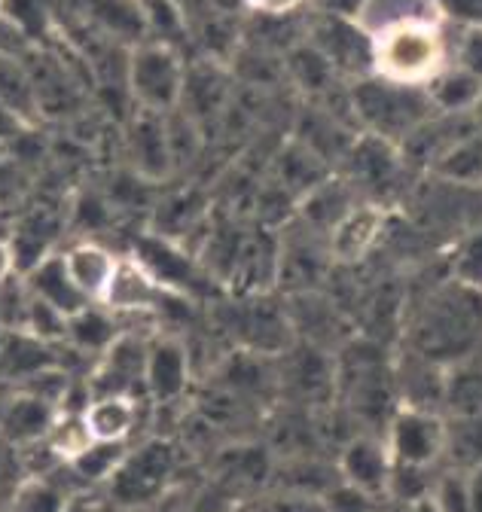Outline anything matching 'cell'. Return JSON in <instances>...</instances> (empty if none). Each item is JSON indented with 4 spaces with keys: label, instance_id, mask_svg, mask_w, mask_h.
<instances>
[{
    "label": "cell",
    "instance_id": "cell-9",
    "mask_svg": "<svg viewBox=\"0 0 482 512\" xmlns=\"http://www.w3.org/2000/svg\"><path fill=\"white\" fill-rule=\"evenodd\" d=\"M406 168L409 165L400 156V150L388 141L373 138V135L357 138L345 156L348 186L354 192H360V196H370L367 202H373V205H379V196L397 189Z\"/></svg>",
    "mask_w": 482,
    "mask_h": 512
},
{
    "label": "cell",
    "instance_id": "cell-42",
    "mask_svg": "<svg viewBox=\"0 0 482 512\" xmlns=\"http://www.w3.org/2000/svg\"><path fill=\"white\" fill-rule=\"evenodd\" d=\"M470 485V512H482V464L467 473Z\"/></svg>",
    "mask_w": 482,
    "mask_h": 512
},
{
    "label": "cell",
    "instance_id": "cell-26",
    "mask_svg": "<svg viewBox=\"0 0 482 512\" xmlns=\"http://www.w3.org/2000/svg\"><path fill=\"white\" fill-rule=\"evenodd\" d=\"M428 95L437 113L467 116L482 104V83L473 80L467 71L455 68V64H449V68L428 86Z\"/></svg>",
    "mask_w": 482,
    "mask_h": 512
},
{
    "label": "cell",
    "instance_id": "cell-41",
    "mask_svg": "<svg viewBox=\"0 0 482 512\" xmlns=\"http://www.w3.org/2000/svg\"><path fill=\"white\" fill-rule=\"evenodd\" d=\"M367 0H318L321 13H333V16H345V19H357V13L364 10Z\"/></svg>",
    "mask_w": 482,
    "mask_h": 512
},
{
    "label": "cell",
    "instance_id": "cell-4",
    "mask_svg": "<svg viewBox=\"0 0 482 512\" xmlns=\"http://www.w3.org/2000/svg\"><path fill=\"white\" fill-rule=\"evenodd\" d=\"M187 68L177 49L165 40H147L126 55V92L138 110L174 113L184 101Z\"/></svg>",
    "mask_w": 482,
    "mask_h": 512
},
{
    "label": "cell",
    "instance_id": "cell-28",
    "mask_svg": "<svg viewBox=\"0 0 482 512\" xmlns=\"http://www.w3.org/2000/svg\"><path fill=\"white\" fill-rule=\"evenodd\" d=\"M287 71L299 86L312 95H324L327 89H333V83H339V74L330 68V61L309 40L296 43L287 52Z\"/></svg>",
    "mask_w": 482,
    "mask_h": 512
},
{
    "label": "cell",
    "instance_id": "cell-14",
    "mask_svg": "<svg viewBox=\"0 0 482 512\" xmlns=\"http://www.w3.org/2000/svg\"><path fill=\"white\" fill-rule=\"evenodd\" d=\"M135 256L147 266V272L174 296H196L199 287L208 284L205 269L196 266L190 256L165 235H153V238L138 241Z\"/></svg>",
    "mask_w": 482,
    "mask_h": 512
},
{
    "label": "cell",
    "instance_id": "cell-23",
    "mask_svg": "<svg viewBox=\"0 0 482 512\" xmlns=\"http://www.w3.org/2000/svg\"><path fill=\"white\" fill-rule=\"evenodd\" d=\"M119 333H123L119 317L110 308H104L101 302H92V305H86L83 311H77L68 320V339H65V345L98 360L119 339Z\"/></svg>",
    "mask_w": 482,
    "mask_h": 512
},
{
    "label": "cell",
    "instance_id": "cell-33",
    "mask_svg": "<svg viewBox=\"0 0 482 512\" xmlns=\"http://www.w3.org/2000/svg\"><path fill=\"white\" fill-rule=\"evenodd\" d=\"M71 500L55 491L46 482H28L25 488H19V494L10 500L7 512H65Z\"/></svg>",
    "mask_w": 482,
    "mask_h": 512
},
{
    "label": "cell",
    "instance_id": "cell-13",
    "mask_svg": "<svg viewBox=\"0 0 482 512\" xmlns=\"http://www.w3.org/2000/svg\"><path fill=\"white\" fill-rule=\"evenodd\" d=\"M193 378V360L184 342L177 339H150L144 397L153 406H171L187 394Z\"/></svg>",
    "mask_w": 482,
    "mask_h": 512
},
{
    "label": "cell",
    "instance_id": "cell-31",
    "mask_svg": "<svg viewBox=\"0 0 482 512\" xmlns=\"http://www.w3.org/2000/svg\"><path fill=\"white\" fill-rule=\"evenodd\" d=\"M126 452H129V445L89 442L74 461H68V467H71L80 479H86V482H107V479L116 473V467L123 464Z\"/></svg>",
    "mask_w": 482,
    "mask_h": 512
},
{
    "label": "cell",
    "instance_id": "cell-34",
    "mask_svg": "<svg viewBox=\"0 0 482 512\" xmlns=\"http://www.w3.org/2000/svg\"><path fill=\"white\" fill-rule=\"evenodd\" d=\"M251 512H330V503L318 494H303V491H272L254 503Z\"/></svg>",
    "mask_w": 482,
    "mask_h": 512
},
{
    "label": "cell",
    "instance_id": "cell-12",
    "mask_svg": "<svg viewBox=\"0 0 482 512\" xmlns=\"http://www.w3.org/2000/svg\"><path fill=\"white\" fill-rule=\"evenodd\" d=\"M339 479L345 482L348 491L364 494V497H388L391 485V452L388 442L379 436H354L339 455Z\"/></svg>",
    "mask_w": 482,
    "mask_h": 512
},
{
    "label": "cell",
    "instance_id": "cell-20",
    "mask_svg": "<svg viewBox=\"0 0 482 512\" xmlns=\"http://www.w3.org/2000/svg\"><path fill=\"white\" fill-rule=\"evenodd\" d=\"M62 260L68 266L74 284L80 287V293L89 302H101L104 293H107V287H110V281H113L119 253H113L98 238H77L71 247L62 250Z\"/></svg>",
    "mask_w": 482,
    "mask_h": 512
},
{
    "label": "cell",
    "instance_id": "cell-6",
    "mask_svg": "<svg viewBox=\"0 0 482 512\" xmlns=\"http://www.w3.org/2000/svg\"><path fill=\"white\" fill-rule=\"evenodd\" d=\"M385 442H388V452H391L394 464L428 470L446 455L449 427L431 409L406 406L397 415H391V421L385 427Z\"/></svg>",
    "mask_w": 482,
    "mask_h": 512
},
{
    "label": "cell",
    "instance_id": "cell-32",
    "mask_svg": "<svg viewBox=\"0 0 482 512\" xmlns=\"http://www.w3.org/2000/svg\"><path fill=\"white\" fill-rule=\"evenodd\" d=\"M452 281L482 293V226L470 229L449 256Z\"/></svg>",
    "mask_w": 482,
    "mask_h": 512
},
{
    "label": "cell",
    "instance_id": "cell-29",
    "mask_svg": "<svg viewBox=\"0 0 482 512\" xmlns=\"http://www.w3.org/2000/svg\"><path fill=\"white\" fill-rule=\"evenodd\" d=\"M4 16L31 46L34 43H46L55 34V7L52 0H7Z\"/></svg>",
    "mask_w": 482,
    "mask_h": 512
},
{
    "label": "cell",
    "instance_id": "cell-1",
    "mask_svg": "<svg viewBox=\"0 0 482 512\" xmlns=\"http://www.w3.org/2000/svg\"><path fill=\"white\" fill-rule=\"evenodd\" d=\"M409 348L440 369L470 360L482 339V293L449 281L409 314Z\"/></svg>",
    "mask_w": 482,
    "mask_h": 512
},
{
    "label": "cell",
    "instance_id": "cell-5",
    "mask_svg": "<svg viewBox=\"0 0 482 512\" xmlns=\"http://www.w3.org/2000/svg\"><path fill=\"white\" fill-rule=\"evenodd\" d=\"M174 467H177V458H174L171 442L147 439L141 445H129L123 464L116 467V473L104 485L113 503L126 509H138L165 494L174 476Z\"/></svg>",
    "mask_w": 482,
    "mask_h": 512
},
{
    "label": "cell",
    "instance_id": "cell-35",
    "mask_svg": "<svg viewBox=\"0 0 482 512\" xmlns=\"http://www.w3.org/2000/svg\"><path fill=\"white\" fill-rule=\"evenodd\" d=\"M431 500L437 503L440 512H470V485H467V473H443L434 488H431Z\"/></svg>",
    "mask_w": 482,
    "mask_h": 512
},
{
    "label": "cell",
    "instance_id": "cell-17",
    "mask_svg": "<svg viewBox=\"0 0 482 512\" xmlns=\"http://www.w3.org/2000/svg\"><path fill=\"white\" fill-rule=\"evenodd\" d=\"M22 281H25V287H28L31 296L55 305L58 311H65L68 317H74L77 311H83L86 305H92L80 293V287L74 284V278H71V272H68V266L62 260V250H52V253L40 256L37 263H31L22 272Z\"/></svg>",
    "mask_w": 482,
    "mask_h": 512
},
{
    "label": "cell",
    "instance_id": "cell-21",
    "mask_svg": "<svg viewBox=\"0 0 482 512\" xmlns=\"http://www.w3.org/2000/svg\"><path fill=\"white\" fill-rule=\"evenodd\" d=\"M452 421L473 424L482 421V366L461 360L443 369V403Z\"/></svg>",
    "mask_w": 482,
    "mask_h": 512
},
{
    "label": "cell",
    "instance_id": "cell-15",
    "mask_svg": "<svg viewBox=\"0 0 482 512\" xmlns=\"http://www.w3.org/2000/svg\"><path fill=\"white\" fill-rule=\"evenodd\" d=\"M129 156L135 165V174L147 180H162L174 168V150H171V135H168V113H150L138 110L135 119L129 122Z\"/></svg>",
    "mask_w": 482,
    "mask_h": 512
},
{
    "label": "cell",
    "instance_id": "cell-19",
    "mask_svg": "<svg viewBox=\"0 0 482 512\" xmlns=\"http://www.w3.org/2000/svg\"><path fill=\"white\" fill-rule=\"evenodd\" d=\"M83 421L92 442L129 445L141 421V400L126 394H95L83 409Z\"/></svg>",
    "mask_w": 482,
    "mask_h": 512
},
{
    "label": "cell",
    "instance_id": "cell-27",
    "mask_svg": "<svg viewBox=\"0 0 482 512\" xmlns=\"http://www.w3.org/2000/svg\"><path fill=\"white\" fill-rule=\"evenodd\" d=\"M431 171L446 183L482 189V132H473L449 147Z\"/></svg>",
    "mask_w": 482,
    "mask_h": 512
},
{
    "label": "cell",
    "instance_id": "cell-44",
    "mask_svg": "<svg viewBox=\"0 0 482 512\" xmlns=\"http://www.w3.org/2000/svg\"><path fill=\"white\" fill-rule=\"evenodd\" d=\"M4 4H7V0H0V10H4Z\"/></svg>",
    "mask_w": 482,
    "mask_h": 512
},
{
    "label": "cell",
    "instance_id": "cell-10",
    "mask_svg": "<svg viewBox=\"0 0 482 512\" xmlns=\"http://www.w3.org/2000/svg\"><path fill=\"white\" fill-rule=\"evenodd\" d=\"M171 299H180L174 293H168L150 272L147 266L138 260L135 253H126L119 256L116 263V272H113V281L101 299L104 308H110L116 317H147V314H159Z\"/></svg>",
    "mask_w": 482,
    "mask_h": 512
},
{
    "label": "cell",
    "instance_id": "cell-43",
    "mask_svg": "<svg viewBox=\"0 0 482 512\" xmlns=\"http://www.w3.org/2000/svg\"><path fill=\"white\" fill-rule=\"evenodd\" d=\"M412 512H440V509H437V503L431 497H425V500L412 503Z\"/></svg>",
    "mask_w": 482,
    "mask_h": 512
},
{
    "label": "cell",
    "instance_id": "cell-8",
    "mask_svg": "<svg viewBox=\"0 0 482 512\" xmlns=\"http://www.w3.org/2000/svg\"><path fill=\"white\" fill-rule=\"evenodd\" d=\"M147 354H150V339L123 330L119 339L95 360V369L89 375V394L141 397L144 375H147Z\"/></svg>",
    "mask_w": 482,
    "mask_h": 512
},
{
    "label": "cell",
    "instance_id": "cell-7",
    "mask_svg": "<svg viewBox=\"0 0 482 512\" xmlns=\"http://www.w3.org/2000/svg\"><path fill=\"white\" fill-rule=\"evenodd\" d=\"M309 43L330 61V68L351 83L373 77V37L354 19L318 13L309 25Z\"/></svg>",
    "mask_w": 482,
    "mask_h": 512
},
{
    "label": "cell",
    "instance_id": "cell-25",
    "mask_svg": "<svg viewBox=\"0 0 482 512\" xmlns=\"http://www.w3.org/2000/svg\"><path fill=\"white\" fill-rule=\"evenodd\" d=\"M428 19H443L434 0H367L354 22L370 37H379L391 28L409 22H428Z\"/></svg>",
    "mask_w": 482,
    "mask_h": 512
},
{
    "label": "cell",
    "instance_id": "cell-39",
    "mask_svg": "<svg viewBox=\"0 0 482 512\" xmlns=\"http://www.w3.org/2000/svg\"><path fill=\"white\" fill-rule=\"evenodd\" d=\"M22 272V263H19V250L13 244V238L0 235V290L7 284H13Z\"/></svg>",
    "mask_w": 482,
    "mask_h": 512
},
{
    "label": "cell",
    "instance_id": "cell-36",
    "mask_svg": "<svg viewBox=\"0 0 482 512\" xmlns=\"http://www.w3.org/2000/svg\"><path fill=\"white\" fill-rule=\"evenodd\" d=\"M452 64L482 83V28H458L452 46Z\"/></svg>",
    "mask_w": 482,
    "mask_h": 512
},
{
    "label": "cell",
    "instance_id": "cell-22",
    "mask_svg": "<svg viewBox=\"0 0 482 512\" xmlns=\"http://www.w3.org/2000/svg\"><path fill=\"white\" fill-rule=\"evenodd\" d=\"M58 418V406L34 397V394H25L19 391L7 409H4V418H0V427H4V436L16 445H31V442H43L52 430Z\"/></svg>",
    "mask_w": 482,
    "mask_h": 512
},
{
    "label": "cell",
    "instance_id": "cell-3",
    "mask_svg": "<svg viewBox=\"0 0 482 512\" xmlns=\"http://www.w3.org/2000/svg\"><path fill=\"white\" fill-rule=\"evenodd\" d=\"M351 116L364 128V135L400 147L418 125H425L437 110L428 89L391 83L385 77H364L351 83L348 92Z\"/></svg>",
    "mask_w": 482,
    "mask_h": 512
},
{
    "label": "cell",
    "instance_id": "cell-11",
    "mask_svg": "<svg viewBox=\"0 0 482 512\" xmlns=\"http://www.w3.org/2000/svg\"><path fill=\"white\" fill-rule=\"evenodd\" d=\"M229 330L238 339V345H245L251 354H278L290 348V314L287 308H278L263 299H245L238 302L229 314Z\"/></svg>",
    "mask_w": 482,
    "mask_h": 512
},
{
    "label": "cell",
    "instance_id": "cell-30",
    "mask_svg": "<svg viewBox=\"0 0 482 512\" xmlns=\"http://www.w3.org/2000/svg\"><path fill=\"white\" fill-rule=\"evenodd\" d=\"M68 320L71 317L65 311H58L55 305H49V302H43V299L28 293L22 333L34 336L37 342H46V345H65V339H68Z\"/></svg>",
    "mask_w": 482,
    "mask_h": 512
},
{
    "label": "cell",
    "instance_id": "cell-40",
    "mask_svg": "<svg viewBox=\"0 0 482 512\" xmlns=\"http://www.w3.org/2000/svg\"><path fill=\"white\" fill-rule=\"evenodd\" d=\"M245 4L257 13V16H293L299 7H306L309 0H245Z\"/></svg>",
    "mask_w": 482,
    "mask_h": 512
},
{
    "label": "cell",
    "instance_id": "cell-24",
    "mask_svg": "<svg viewBox=\"0 0 482 512\" xmlns=\"http://www.w3.org/2000/svg\"><path fill=\"white\" fill-rule=\"evenodd\" d=\"M360 205L357 192L348 183H336V180H324L321 186H315L312 192H306L303 202V220L309 229H315L318 235H333V229Z\"/></svg>",
    "mask_w": 482,
    "mask_h": 512
},
{
    "label": "cell",
    "instance_id": "cell-2",
    "mask_svg": "<svg viewBox=\"0 0 482 512\" xmlns=\"http://www.w3.org/2000/svg\"><path fill=\"white\" fill-rule=\"evenodd\" d=\"M452 64L443 19L409 22L373 37V74L391 83L428 89Z\"/></svg>",
    "mask_w": 482,
    "mask_h": 512
},
{
    "label": "cell",
    "instance_id": "cell-18",
    "mask_svg": "<svg viewBox=\"0 0 482 512\" xmlns=\"http://www.w3.org/2000/svg\"><path fill=\"white\" fill-rule=\"evenodd\" d=\"M287 366H284V388L290 394H296L306 403H324L333 397V391L339 388L336 378V366H330L327 354L318 345H306V348H287Z\"/></svg>",
    "mask_w": 482,
    "mask_h": 512
},
{
    "label": "cell",
    "instance_id": "cell-37",
    "mask_svg": "<svg viewBox=\"0 0 482 512\" xmlns=\"http://www.w3.org/2000/svg\"><path fill=\"white\" fill-rule=\"evenodd\" d=\"M443 19L458 22V28H482V0H434Z\"/></svg>",
    "mask_w": 482,
    "mask_h": 512
},
{
    "label": "cell",
    "instance_id": "cell-16",
    "mask_svg": "<svg viewBox=\"0 0 482 512\" xmlns=\"http://www.w3.org/2000/svg\"><path fill=\"white\" fill-rule=\"evenodd\" d=\"M385 232V211L382 205L360 202L327 238L330 260L342 266H354L376 247L379 235Z\"/></svg>",
    "mask_w": 482,
    "mask_h": 512
},
{
    "label": "cell",
    "instance_id": "cell-38",
    "mask_svg": "<svg viewBox=\"0 0 482 512\" xmlns=\"http://www.w3.org/2000/svg\"><path fill=\"white\" fill-rule=\"evenodd\" d=\"M77 226H83V238H92L95 229L107 226V205L101 196H92V192H86V196H80V205H77Z\"/></svg>",
    "mask_w": 482,
    "mask_h": 512
}]
</instances>
